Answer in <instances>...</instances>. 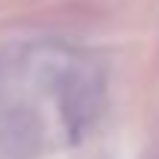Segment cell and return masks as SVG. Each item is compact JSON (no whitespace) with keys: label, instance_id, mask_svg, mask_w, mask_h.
Returning a JSON list of instances; mask_svg holds the SVG:
<instances>
[{"label":"cell","instance_id":"2","mask_svg":"<svg viewBox=\"0 0 159 159\" xmlns=\"http://www.w3.org/2000/svg\"><path fill=\"white\" fill-rule=\"evenodd\" d=\"M44 148V130L30 109H9L0 118V153L6 159H35Z\"/></svg>","mask_w":159,"mask_h":159},{"label":"cell","instance_id":"1","mask_svg":"<svg viewBox=\"0 0 159 159\" xmlns=\"http://www.w3.org/2000/svg\"><path fill=\"white\" fill-rule=\"evenodd\" d=\"M103 112V85L97 77L74 74L62 83V118L74 130V136H83L94 127V121Z\"/></svg>","mask_w":159,"mask_h":159}]
</instances>
